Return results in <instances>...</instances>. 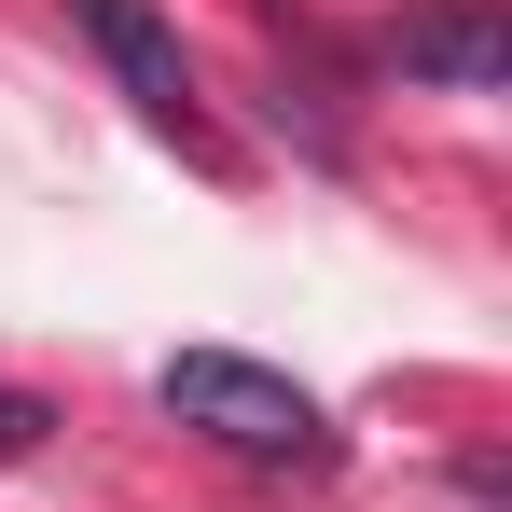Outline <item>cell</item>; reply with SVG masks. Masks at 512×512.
<instances>
[{"label":"cell","mask_w":512,"mask_h":512,"mask_svg":"<svg viewBox=\"0 0 512 512\" xmlns=\"http://www.w3.org/2000/svg\"><path fill=\"white\" fill-rule=\"evenodd\" d=\"M153 402L180 429H208L222 457H263V471H291V457H333V416H319V388L305 374H277L250 346H180L167 374H153Z\"/></svg>","instance_id":"1"},{"label":"cell","mask_w":512,"mask_h":512,"mask_svg":"<svg viewBox=\"0 0 512 512\" xmlns=\"http://www.w3.org/2000/svg\"><path fill=\"white\" fill-rule=\"evenodd\" d=\"M84 14V42L111 56V84L139 97V125H167V139H208L194 125V56H180V28L153 14V0H70Z\"/></svg>","instance_id":"2"},{"label":"cell","mask_w":512,"mask_h":512,"mask_svg":"<svg viewBox=\"0 0 512 512\" xmlns=\"http://www.w3.org/2000/svg\"><path fill=\"white\" fill-rule=\"evenodd\" d=\"M388 70L402 84H443V97H499L512 84V14L499 0H429L388 28Z\"/></svg>","instance_id":"3"},{"label":"cell","mask_w":512,"mask_h":512,"mask_svg":"<svg viewBox=\"0 0 512 512\" xmlns=\"http://www.w3.org/2000/svg\"><path fill=\"white\" fill-rule=\"evenodd\" d=\"M42 429H56V402H28V388H0V471H14V457H42Z\"/></svg>","instance_id":"4"}]
</instances>
